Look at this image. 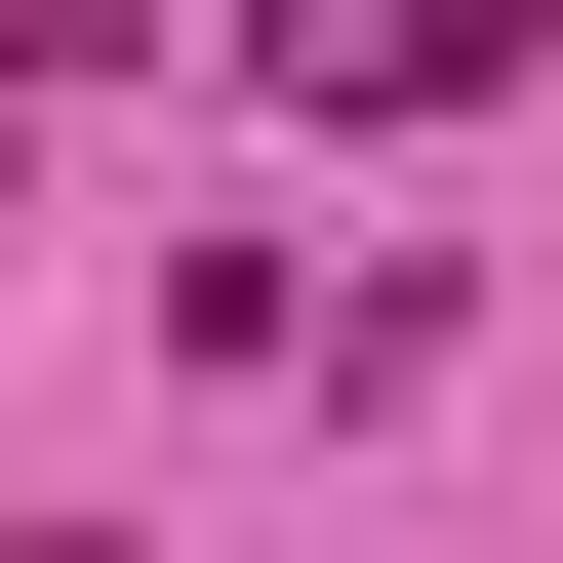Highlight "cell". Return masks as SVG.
<instances>
[{
  "label": "cell",
  "instance_id": "cell-1",
  "mask_svg": "<svg viewBox=\"0 0 563 563\" xmlns=\"http://www.w3.org/2000/svg\"><path fill=\"white\" fill-rule=\"evenodd\" d=\"M242 81H282V121H443V81H483V0H242Z\"/></svg>",
  "mask_w": 563,
  "mask_h": 563
}]
</instances>
